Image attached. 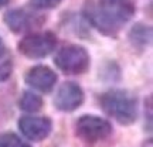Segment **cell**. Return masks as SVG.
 I'll return each mask as SVG.
<instances>
[{"label":"cell","instance_id":"3957f363","mask_svg":"<svg viewBox=\"0 0 153 147\" xmlns=\"http://www.w3.org/2000/svg\"><path fill=\"white\" fill-rule=\"evenodd\" d=\"M75 134L88 144L104 142L112 134V125L108 120L94 114H84L75 123Z\"/></svg>","mask_w":153,"mask_h":147},{"label":"cell","instance_id":"7c38bea8","mask_svg":"<svg viewBox=\"0 0 153 147\" xmlns=\"http://www.w3.org/2000/svg\"><path fill=\"white\" fill-rule=\"evenodd\" d=\"M0 147H31L28 143L23 142L14 133H4L0 136Z\"/></svg>","mask_w":153,"mask_h":147},{"label":"cell","instance_id":"7a4b0ae2","mask_svg":"<svg viewBox=\"0 0 153 147\" xmlns=\"http://www.w3.org/2000/svg\"><path fill=\"white\" fill-rule=\"evenodd\" d=\"M99 105L105 113L120 125H132L137 117L136 98L126 91L112 89L101 95Z\"/></svg>","mask_w":153,"mask_h":147},{"label":"cell","instance_id":"9c48e42d","mask_svg":"<svg viewBox=\"0 0 153 147\" xmlns=\"http://www.w3.org/2000/svg\"><path fill=\"white\" fill-rule=\"evenodd\" d=\"M40 17L41 16H34L24 9H14L4 14V23L13 33H23L41 21Z\"/></svg>","mask_w":153,"mask_h":147},{"label":"cell","instance_id":"52a82bcc","mask_svg":"<svg viewBox=\"0 0 153 147\" xmlns=\"http://www.w3.org/2000/svg\"><path fill=\"white\" fill-rule=\"evenodd\" d=\"M84 102V91L75 82H65L54 98L55 108L61 112H74Z\"/></svg>","mask_w":153,"mask_h":147},{"label":"cell","instance_id":"ba28073f","mask_svg":"<svg viewBox=\"0 0 153 147\" xmlns=\"http://www.w3.org/2000/svg\"><path fill=\"white\" fill-rule=\"evenodd\" d=\"M26 82L31 88L37 89L40 92L47 93L53 91V88L57 83V75L55 72L45 65H37L28 69L26 74Z\"/></svg>","mask_w":153,"mask_h":147},{"label":"cell","instance_id":"8fae6325","mask_svg":"<svg viewBox=\"0 0 153 147\" xmlns=\"http://www.w3.org/2000/svg\"><path fill=\"white\" fill-rule=\"evenodd\" d=\"M43 99L41 96H38L36 93L30 92V91H26V92L22 95V98L19 100V106L20 109L24 110V112H28V113H36L43 108Z\"/></svg>","mask_w":153,"mask_h":147},{"label":"cell","instance_id":"8992f818","mask_svg":"<svg viewBox=\"0 0 153 147\" xmlns=\"http://www.w3.org/2000/svg\"><path fill=\"white\" fill-rule=\"evenodd\" d=\"M19 129L26 139L31 142H41L50 136L53 130V122L48 117L23 116L19 120Z\"/></svg>","mask_w":153,"mask_h":147},{"label":"cell","instance_id":"2e32d148","mask_svg":"<svg viewBox=\"0 0 153 147\" xmlns=\"http://www.w3.org/2000/svg\"><path fill=\"white\" fill-rule=\"evenodd\" d=\"M9 1H10V0H0V9L4 7L6 4H9Z\"/></svg>","mask_w":153,"mask_h":147},{"label":"cell","instance_id":"9a60e30c","mask_svg":"<svg viewBox=\"0 0 153 147\" xmlns=\"http://www.w3.org/2000/svg\"><path fill=\"white\" fill-rule=\"evenodd\" d=\"M4 51H6V47H4V44H3V40L0 38V57L4 54Z\"/></svg>","mask_w":153,"mask_h":147},{"label":"cell","instance_id":"277c9868","mask_svg":"<svg viewBox=\"0 0 153 147\" xmlns=\"http://www.w3.org/2000/svg\"><path fill=\"white\" fill-rule=\"evenodd\" d=\"M55 65L68 75H81L89 68V54L81 45H67L55 55Z\"/></svg>","mask_w":153,"mask_h":147},{"label":"cell","instance_id":"6da1fadb","mask_svg":"<svg viewBox=\"0 0 153 147\" xmlns=\"http://www.w3.org/2000/svg\"><path fill=\"white\" fill-rule=\"evenodd\" d=\"M132 0H87L84 13L88 21L105 35L115 37L135 14Z\"/></svg>","mask_w":153,"mask_h":147},{"label":"cell","instance_id":"30bf717a","mask_svg":"<svg viewBox=\"0 0 153 147\" xmlns=\"http://www.w3.org/2000/svg\"><path fill=\"white\" fill-rule=\"evenodd\" d=\"M129 40L137 48H145L152 40V30L145 24H136L129 31Z\"/></svg>","mask_w":153,"mask_h":147},{"label":"cell","instance_id":"4fadbf2b","mask_svg":"<svg viewBox=\"0 0 153 147\" xmlns=\"http://www.w3.org/2000/svg\"><path fill=\"white\" fill-rule=\"evenodd\" d=\"M13 71V64L11 61L6 60L3 62H0V82H4L6 79H9Z\"/></svg>","mask_w":153,"mask_h":147},{"label":"cell","instance_id":"5bb4252c","mask_svg":"<svg viewBox=\"0 0 153 147\" xmlns=\"http://www.w3.org/2000/svg\"><path fill=\"white\" fill-rule=\"evenodd\" d=\"M37 7H41V9H53V7H57V6L61 3V0H31Z\"/></svg>","mask_w":153,"mask_h":147},{"label":"cell","instance_id":"5b68a950","mask_svg":"<svg viewBox=\"0 0 153 147\" xmlns=\"http://www.w3.org/2000/svg\"><path fill=\"white\" fill-rule=\"evenodd\" d=\"M57 45V37L55 34L45 31V33H34L26 35L19 43V51L27 58L38 60L47 57L50 52H53Z\"/></svg>","mask_w":153,"mask_h":147}]
</instances>
